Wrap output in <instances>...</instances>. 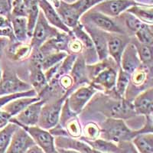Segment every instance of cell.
<instances>
[{
	"label": "cell",
	"instance_id": "obj_44",
	"mask_svg": "<svg viewBox=\"0 0 153 153\" xmlns=\"http://www.w3.org/2000/svg\"><path fill=\"white\" fill-rule=\"evenodd\" d=\"M11 118L12 117L7 113H5L2 110H0V129H3L4 127L9 124Z\"/></svg>",
	"mask_w": 153,
	"mask_h": 153
},
{
	"label": "cell",
	"instance_id": "obj_46",
	"mask_svg": "<svg viewBox=\"0 0 153 153\" xmlns=\"http://www.w3.org/2000/svg\"><path fill=\"white\" fill-rule=\"evenodd\" d=\"M26 153H45L38 146H33L27 151Z\"/></svg>",
	"mask_w": 153,
	"mask_h": 153
},
{
	"label": "cell",
	"instance_id": "obj_30",
	"mask_svg": "<svg viewBox=\"0 0 153 153\" xmlns=\"http://www.w3.org/2000/svg\"><path fill=\"white\" fill-rule=\"evenodd\" d=\"M9 50V53L11 55L12 59L20 61V60L25 59L28 57L31 52V45H25V44H15L12 45Z\"/></svg>",
	"mask_w": 153,
	"mask_h": 153
},
{
	"label": "cell",
	"instance_id": "obj_42",
	"mask_svg": "<svg viewBox=\"0 0 153 153\" xmlns=\"http://www.w3.org/2000/svg\"><path fill=\"white\" fill-rule=\"evenodd\" d=\"M12 9V3L9 0H0V16L6 17Z\"/></svg>",
	"mask_w": 153,
	"mask_h": 153
},
{
	"label": "cell",
	"instance_id": "obj_14",
	"mask_svg": "<svg viewBox=\"0 0 153 153\" xmlns=\"http://www.w3.org/2000/svg\"><path fill=\"white\" fill-rule=\"evenodd\" d=\"M141 61L139 60L137 51L132 43H128L123 52L120 65L121 69L129 74L136 71L141 66Z\"/></svg>",
	"mask_w": 153,
	"mask_h": 153
},
{
	"label": "cell",
	"instance_id": "obj_4",
	"mask_svg": "<svg viewBox=\"0 0 153 153\" xmlns=\"http://www.w3.org/2000/svg\"><path fill=\"white\" fill-rule=\"evenodd\" d=\"M59 32L57 28L51 26L42 11H39L38 20L31 35V48H39L45 42L56 36Z\"/></svg>",
	"mask_w": 153,
	"mask_h": 153
},
{
	"label": "cell",
	"instance_id": "obj_20",
	"mask_svg": "<svg viewBox=\"0 0 153 153\" xmlns=\"http://www.w3.org/2000/svg\"><path fill=\"white\" fill-rule=\"evenodd\" d=\"M115 35L107 34L108 54H110L112 58L114 60L115 63L120 66L123 52L128 43L121 37Z\"/></svg>",
	"mask_w": 153,
	"mask_h": 153
},
{
	"label": "cell",
	"instance_id": "obj_45",
	"mask_svg": "<svg viewBox=\"0 0 153 153\" xmlns=\"http://www.w3.org/2000/svg\"><path fill=\"white\" fill-rule=\"evenodd\" d=\"M6 27H11V22L6 17L0 16V29L6 28Z\"/></svg>",
	"mask_w": 153,
	"mask_h": 153
},
{
	"label": "cell",
	"instance_id": "obj_25",
	"mask_svg": "<svg viewBox=\"0 0 153 153\" xmlns=\"http://www.w3.org/2000/svg\"><path fill=\"white\" fill-rule=\"evenodd\" d=\"M132 142L139 153H153L152 132L137 134L132 139Z\"/></svg>",
	"mask_w": 153,
	"mask_h": 153
},
{
	"label": "cell",
	"instance_id": "obj_17",
	"mask_svg": "<svg viewBox=\"0 0 153 153\" xmlns=\"http://www.w3.org/2000/svg\"><path fill=\"white\" fill-rule=\"evenodd\" d=\"M117 77V71L112 67H109L100 72L93 79L91 85L95 89H103L105 91H111L115 89Z\"/></svg>",
	"mask_w": 153,
	"mask_h": 153
},
{
	"label": "cell",
	"instance_id": "obj_28",
	"mask_svg": "<svg viewBox=\"0 0 153 153\" xmlns=\"http://www.w3.org/2000/svg\"><path fill=\"white\" fill-rule=\"evenodd\" d=\"M40 8L38 6V2L36 0H33L30 5L28 7L27 11V28H28V36L31 37L32 32H33L34 28L35 26L36 22L38 20V14Z\"/></svg>",
	"mask_w": 153,
	"mask_h": 153
},
{
	"label": "cell",
	"instance_id": "obj_15",
	"mask_svg": "<svg viewBox=\"0 0 153 153\" xmlns=\"http://www.w3.org/2000/svg\"><path fill=\"white\" fill-rule=\"evenodd\" d=\"M71 35L65 32H59L56 36L50 38L49 40L39 48V50L43 53L44 55L51 54L54 52L65 51H68V45L70 40L71 39Z\"/></svg>",
	"mask_w": 153,
	"mask_h": 153
},
{
	"label": "cell",
	"instance_id": "obj_16",
	"mask_svg": "<svg viewBox=\"0 0 153 153\" xmlns=\"http://www.w3.org/2000/svg\"><path fill=\"white\" fill-rule=\"evenodd\" d=\"M55 10L64 24L69 28H74L80 23V19L82 16L74 3H67L61 1L59 6L56 8Z\"/></svg>",
	"mask_w": 153,
	"mask_h": 153
},
{
	"label": "cell",
	"instance_id": "obj_40",
	"mask_svg": "<svg viewBox=\"0 0 153 153\" xmlns=\"http://www.w3.org/2000/svg\"><path fill=\"white\" fill-rule=\"evenodd\" d=\"M119 153H139L130 141L118 143Z\"/></svg>",
	"mask_w": 153,
	"mask_h": 153
},
{
	"label": "cell",
	"instance_id": "obj_27",
	"mask_svg": "<svg viewBox=\"0 0 153 153\" xmlns=\"http://www.w3.org/2000/svg\"><path fill=\"white\" fill-rule=\"evenodd\" d=\"M137 51L138 55L141 64L148 67H152V45H147L139 43V42L134 44Z\"/></svg>",
	"mask_w": 153,
	"mask_h": 153
},
{
	"label": "cell",
	"instance_id": "obj_7",
	"mask_svg": "<svg viewBox=\"0 0 153 153\" xmlns=\"http://www.w3.org/2000/svg\"><path fill=\"white\" fill-rule=\"evenodd\" d=\"M71 33L81 43L83 51L84 52V60L87 65H93L99 61L98 56L96 51L95 47L93 43L91 36L89 35L86 30L84 29V25L79 23L76 26L73 28Z\"/></svg>",
	"mask_w": 153,
	"mask_h": 153
},
{
	"label": "cell",
	"instance_id": "obj_10",
	"mask_svg": "<svg viewBox=\"0 0 153 153\" xmlns=\"http://www.w3.org/2000/svg\"><path fill=\"white\" fill-rule=\"evenodd\" d=\"M23 129H25L29 134L35 143L43 150L45 153H57L54 147V139L51 134L49 133L45 129H42L39 126H23Z\"/></svg>",
	"mask_w": 153,
	"mask_h": 153
},
{
	"label": "cell",
	"instance_id": "obj_41",
	"mask_svg": "<svg viewBox=\"0 0 153 153\" xmlns=\"http://www.w3.org/2000/svg\"><path fill=\"white\" fill-rule=\"evenodd\" d=\"M60 85L63 90L69 91L74 89V80L71 75L65 74L60 76Z\"/></svg>",
	"mask_w": 153,
	"mask_h": 153
},
{
	"label": "cell",
	"instance_id": "obj_32",
	"mask_svg": "<svg viewBox=\"0 0 153 153\" xmlns=\"http://www.w3.org/2000/svg\"><path fill=\"white\" fill-rule=\"evenodd\" d=\"M17 128L18 126L12 123L4 127V129L0 132V153H3L5 149L7 148L12 135Z\"/></svg>",
	"mask_w": 153,
	"mask_h": 153
},
{
	"label": "cell",
	"instance_id": "obj_11",
	"mask_svg": "<svg viewBox=\"0 0 153 153\" xmlns=\"http://www.w3.org/2000/svg\"><path fill=\"white\" fill-rule=\"evenodd\" d=\"M7 153H26L35 143L29 134L22 127L18 126L11 139Z\"/></svg>",
	"mask_w": 153,
	"mask_h": 153
},
{
	"label": "cell",
	"instance_id": "obj_13",
	"mask_svg": "<svg viewBox=\"0 0 153 153\" xmlns=\"http://www.w3.org/2000/svg\"><path fill=\"white\" fill-rule=\"evenodd\" d=\"M84 28L92 39L97 54L98 59L100 61L107 59V35L103 34V31L97 29L96 27L91 25H85Z\"/></svg>",
	"mask_w": 153,
	"mask_h": 153
},
{
	"label": "cell",
	"instance_id": "obj_9",
	"mask_svg": "<svg viewBox=\"0 0 153 153\" xmlns=\"http://www.w3.org/2000/svg\"><path fill=\"white\" fill-rule=\"evenodd\" d=\"M140 5L134 0H104L94 6V11L110 17L118 16L134 5Z\"/></svg>",
	"mask_w": 153,
	"mask_h": 153
},
{
	"label": "cell",
	"instance_id": "obj_31",
	"mask_svg": "<svg viewBox=\"0 0 153 153\" xmlns=\"http://www.w3.org/2000/svg\"><path fill=\"white\" fill-rule=\"evenodd\" d=\"M68 55V53L65 51L54 52L51 54L45 55L44 60L41 65V68L43 71H46L49 68H52L54 65L61 63Z\"/></svg>",
	"mask_w": 153,
	"mask_h": 153
},
{
	"label": "cell",
	"instance_id": "obj_49",
	"mask_svg": "<svg viewBox=\"0 0 153 153\" xmlns=\"http://www.w3.org/2000/svg\"><path fill=\"white\" fill-rule=\"evenodd\" d=\"M47 1H50L51 3L54 4L56 9V8H57L58 6H59L60 3H61V2L62 1V0H47Z\"/></svg>",
	"mask_w": 153,
	"mask_h": 153
},
{
	"label": "cell",
	"instance_id": "obj_26",
	"mask_svg": "<svg viewBox=\"0 0 153 153\" xmlns=\"http://www.w3.org/2000/svg\"><path fill=\"white\" fill-rule=\"evenodd\" d=\"M127 12L136 16L143 23L148 25L152 24L153 21V10L152 6L144 5H134L132 7L129 8Z\"/></svg>",
	"mask_w": 153,
	"mask_h": 153
},
{
	"label": "cell",
	"instance_id": "obj_29",
	"mask_svg": "<svg viewBox=\"0 0 153 153\" xmlns=\"http://www.w3.org/2000/svg\"><path fill=\"white\" fill-rule=\"evenodd\" d=\"M130 76L131 74H128L127 72L124 71L121 68L117 74V81H116V93L117 94L119 97L123 98L125 95L126 91L129 87V84L130 83Z\"/></svg>",
	"mask_w": 153,
	"mask_h": 153
},
{
	"label": "cell",
	"instance_id": "obj_38",
	"mask_svg": "<svg viewBox=\"0 0 153 153\" xmlns=\"http://www.w3.org/2000/svg\"><path fill=\"white\" fill-rule=\"evenodd\" d=\"M146 69L139 67L136 71L132 73L130 76V82L135 86H141L144 84V82L147 78V72Z\"/></svg>",
	"mask_w": 153,
	"mask_h": 153
},
{
	"label": "cell",
	"instance_id": "obj_35",
	"mask_svg": "<svg viewBox=\"0 0 153 153\" xmlns=\"http://www.w3.org/2000/svg\"><path fill=\"white\" fill-rule=\"evenodd\" d=\"M76 57L77 56L72 54L67 55V57H65V59L61 61V65H60L59 69H58V71H57V74L56 75L54 80L58 79L62 75L68 74V72L71 71V68L73 67L75 61H76Z\"/></svg>",
	"mask_w": 153,
	"mask_h": 153
},
{
	"label": "cell",
	"instance_id": "obj_18",
	"mask_svg": "<svg viewBox=\"0 0 153 153\" xmlns=\"http://www.w3.org/2000/svg\"><path fill=\"white\" fill-rule=\"evenodd\" d=\"M36 1L38 2L39 8L42 9V13L45 17L48 22L52 25L53 26L56 27L57 29L58 28L61 30L63 32L71 35V29L64 24L60 16L57 14V12L48 1L47 0H36Z\"/></svg>",
	"mask_w": 153,
	"mask_h": 153
},
{
	"label": "cell",
	"instance_id": "obj_24",
	"mask_svg": "<svg viewBox=\"0 0 153 153\" xmlns=\"http://www.w3.org/2000/svg\"><path fill=\"white\" fill-rule=\"evenodd\" d=\"M31 86L36 91L37 94H40L46 90L48 82L46 80L43 71L41 67L31 65V75H30Z\"/></svg>",
	"mask_w": 153,
	"mask_h": 153
},
{
	"label": "cell",
	"instance_id": "obj_23",
	"mask_svg": "<svg viewBox=\"0 0 153 153\" xmlns=\"http://www.w3.org/2000/svg\"><path fill=\"white\" fill-rule=\"evenodd\" d=\"M10 22L14 38L19 42H25L28 38L26 17L13 16Z\"/></svg>",
	"mask_w": 153,
	"mask_h": 153
},
{
	"label": "cell",
	"instance_id": "obj_1",
	"mask_svg": "<svg viewBox=\"0 0 153 153\" xmlns=\"http://www.w3.org/2000/svg\"><path fill=\"white\" fill-rule=\"evenodd\" d=\"M102 131L108 140L117 143L123 141H130L139 131H132L127 126L123 120L108 118L102 124Z\"/></svg>",
	"mask_w": 153,
	"mask_h": 153
},
{
	"label": "cell",
	"instance_id": "obj_48",
	"mask_svg": "<svg viewBox=\"0 0 153 153\" xmlns=\"http://www.w3.org/2000/svg\"><path fill=\"white\" fill-rule=\"evenodd\" d=\"M23 0H14L13 1V3H12V5H13V8L19 7L21 5H23Z\"/></svg>",
	"mask_w": 153,
	"mask_h": 153
},
{
	"label": "cell",
	"instance_id": "obj_3",
	"mask_svg": "<svg viewBox=\"0 0 153 153\" xmlns=\"http://www.w3.org/2000/svg\"><path fill=\"white\" fill-rule=\"evenodd\" d=\"M84 17H80L81 19H85L87 25H91L98 29L103 31H107L109 33L124 35L125 30L119 25L111 17L103 15L97 11H90L85 12Z\"/></svg>",
	"mask_w": 153,
	"mask_h": 153
},
{
	"label": "cell",
	"instance_id": "obj_50",
	"mask_svg": "<svg viewBox=\"0 0 153 153\" xmlns=\"http://www.w3.org/2000/svg\"><path fill=\"white\" fill-rule=\"evenodd\" d=\"M33 0H23V4H24V5L26 7L27 10H28V7L30 5V4L31 3V2H32Z\"/></svg>",
	"mask_w": 153,
	"mask_h": 153
},
{
	"label": "cell",
	"instance_id": "obj_19",
	"mask_svg": "<svg viewBox=\"0 0 153 153\" xmlns=\"http://www.w3.org/2000/svg\"><path fill=\"white\" fill-rule=\"evenodd\" d=\"M136 114L144 115L146 117L152 115L153 90L152 87L147 89L136 97L132 103Z\"/></svg>",
	"mask_w": 153,
	"mask_h": 153
},
{
	"label": "cell",
	"instance_id": "obj_22",
	"mask_svg": "<svg viewBox=\"0 0 153 153\" xmlns=\"http://www.w3.org/2000/svg\"><path fill=\"white\" fill-rule=\"evenodd\" d=\"M41 100L40 97H21L11 101L5 106L2 108V110L7 113L11 117H16V115L21 113L27 106L36 101Z\"/></svg>",
	"mask_w": 153,
	"mask_h": 153
},
{
	"label": "cell",
	"instance_id": "obj_33",
	"mask_svg": "<svg viewBox=\"0 0 153 153\" xmlns=\"http://www.w3.org/2000/svg\"><path fill=\"white\" fill-rule=\"evenodd\" d=\"M136 36L139 43L147 45H152L153 31L152 25L144 24L136 32Z\"/></svg>",
	"mask_w": 153,
	"mask_h": 153
},
{
	"label": "cell",
	"instance_id": "obj_12",
	"mask_svg": "<svg viewBox=\"0 0 153 153\" xmlns=\"http://www.w3.org/2000/svg\"><path fill=\"white\" fill-rule=\"evenodd\" d=\"M31 90V86L18 78L12 73H5L0 82V96L25 92Z\"/></svg>",
	"mask_w": 153,
	"mask_h": 153
},
{
	"label": "cell",
	"instance_id": "obj_52",
	"mask_svg": "<svg viewBox=\"0 0 153 153\" xmlns=\"http://www.w3.org/2000/svg\"><path fill=\"white\" fill-rule=\"evenodd\" d=\"M2 79V70H1V68H0V82Z\"/></svg>",
	"mask_w": 153,
	"mask_h": 153
},
{
	"label": "cell",
	"instance_id": "obj_47",
	"mask_svg": "<svg viewBox=\"0 0 153 153\" xmlns=\"http://www.w3.org/2000/svg\"><path fill=\"white\" fill-rule=\"evenodd\" d=\"M57 153H83L80 152L78 151H75V150L72 149H59L58 151H57Z\"/></svg>",
	"mask_w": 153,
	"mask_h": 153
},
{
	"label": "cell",
	"instance_id": "obj_21",
	"mask_svg": "<svg viewBox=\"0 0 153 153\" xmlns=\"http://www.w3.org/2000/svg\"><path fill=\"white\" fill-rule=\"evenodd\" d=\"M71 76L73 79L75 86L89 83L87 73V64L84 56L82 54H80L79 57H76V61L71 71Z\"/></svg>",
	"mask_w": 153,
	"mask_h": 153
},
{
	"label": "cell",
	"instance_id": "obj_34",
	"mask_svg": "<svg viewBox=\"0 0 153 153\" xmlns=\"http://www.w3.org/2000/svg\"><path fill=\"white\" fill-rule=\"evenodd\" d=\"M37 93L34 89H31L28 91L25 92L16 93V94H6V95L0 96V110L3 106H5L7 103H10L11 101L14 100L18 99L21 97H37Z\"/></svg>",
	"mask_w": 153,
	"mask_h": 153
},
{
	"label": "cell",
	"instance_id": "obj_2",
	"mask_svg": "<svg viewBox=\"0 0 153 153\" xmlns=\"http://www.w3.org/2000/svg\"><path fill=\"white\" fill-rule=\"evenodd\" d=\"M68 94L56 102L50 104L45 103L43 105L38 120V126L44 129H50L57 126L60 120L63 104L68 97Z\"/></svg>",
	"mask_w": 153,
	"mask_h": 153
},
{
	"label": "cell",
	"instance_id": "obj_37",
	"mask_svg": "<svg viewBox=\"0 0 153 153\" xmlns=\"http://www.w3.org/2000/svg\"><path fill=\"white\" fill-rule=\"evenodd\" d=\"M75 116L76 115H74L65 121L67 122V129H68V132L71 136L76 137V136H80V133H81V129H80V126L78 120Z\"/></svg>",
	"mask_w": 153,
	"mask_h": 153
},
{
	"label": "cell",
	"instance_id": "obj_43",
	"mask_svg": "<svg viewBox=\"0 0 153 153\" xmlns=\"http://www.w3.org/2000/svg\"><path fill=\"white\" fill-rule=\"evenodd\" d=\"M85 130L91 139H94L99 136V134L100 133L99 127L94 123H90L87 125V126L85 127Z\"/></svg>",
	"mask_w": 153,
	"mask_h": 153
},
{
	"label": "cell",
	"instance_id": "obj_36",
	"mask_svg": "<svg viewBox=\"0 0 153 153\" xmlns=\"http://www.w3.org/2000/svg\"><path fill=\"white\" fill-rule=\"evenodd\" d=\"M123 19L124 22H125V24L126 25V27L129 28L130 31H133L136 33V31L143 26V25L144 23L143 22H141L139 19L134 16L133 15L130 14L129 12H126L123 14Z\"/></svg>",
	"mask_w": 153,
	"mask_h": 153
},
{
	"label": "cell",
	"instance_id": "obj_6",
	"mask_svg": "<svg viewBox=\"0 0 153 153\" xmlns=\"http://www.w3.org/2000/svg\"><path fill=\"white\" fill-rule=\"evenodd\" d=\"M45 103V100L42 99L31 103L21 113L16 115V117H12L10 123H16L19 126H36L38 123L42 108Z\"/></svg>",
	"mask_w": 153,
	"mask_h": 153
},
{
	"label": "cell",
	"instance_id": "obj_8",
	"mask_svg": "<svg viewBox=\"0 0 153 153\" xmlns=\"http://www.w3.org/2000/svg\"><path fill=\"white\" fill-rule=\"evenodd\" d=\"M104 113L109 118L120 120L130 118L136 115L132 103L125 100L123 98L109 101L104 108Z\"/></svg>",
	"mask_w": 153,
	"mask_h": 153
},
{
	"label": "cell",
	"instance_id": "obj_51",
	"mask_svg": "<svg viewBox=\"0 0 153 153\" xmlns=\"http://www.w3.org/2000/svg\"><path fill=\"white\" fill-rule=\"evenodd\" d=\"M62 1L67 2V3H74V2H76L77 0H62Z\"/></svg>",
	"mask_w": 153,
	"mask_h": 153
},
{
	"label": "cell",
	"instance_id": "obj_39",
	"mask_svg": "<svg viewBox=\"0 0 153 153\" xmlns=\"http://www.w3.org/2000/svg\"><path fill=\"white\" fill-rule=\"evenodd\" d=\"M68 51H69L72 54L76 55V54H81L83 51V47H82L81 43L76 38H71L68 43Z\"/></svg>",
	"mask_w": 153,
	"mask_h": 153
},
{
	"label": "cell",
	"instance_id": "obj_5",
	"mask_svg": "<svg viewBox=\"0 0 153 153\" xmlns=\"http://www.w3.org/2000/svg\"><path fill=\"white\" fill-rule=\"evenodd\" d=\"M97 90L92 85L80 87L74 91L66 98L68 106L70 110L75 115L79 114L84 109L93 96L96 93Z\"/></svg>",
	"mask_w": 153,
	"mask_h": 153
}]
</instances>
